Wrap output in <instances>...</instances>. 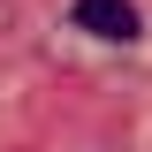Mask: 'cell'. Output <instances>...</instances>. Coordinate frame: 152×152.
<instances>
[{"instance_id":"6da1fadb","label":"cell","mask_w":152,"mask_h":152,"mask_svg":"<svg viewBox=\"0 0 152 152\" xmlns=\"http://www.w3.org/2000/svg\"><path fill=\"white\" fill-rule=\"evenodd\" d=\"M69 23L91 31V38H107V46H129L137 38V0H76Z\"/></svg>"}]
</instances>
